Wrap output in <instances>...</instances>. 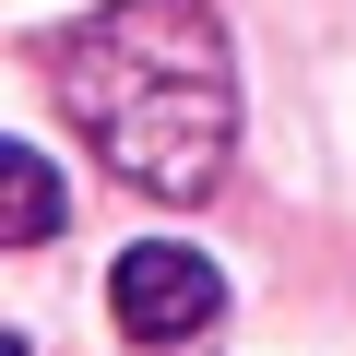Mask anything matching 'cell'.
<instances>
[{"mask_svg": "<svg viewBox=\"0 0 356 356\" xmlns=\"http://www.w3.org/2000/svg\"><path fill=\"white\" fill-rule=\"evenodd\" d=\"M60 107L154 202H202L238 143V60L202 0H107L60 48Z\"/></svg>", "mask_w": 356, "mask_h": 356, "instance_id": "obj_1", "label": "cell"}, {"mask_svg": "<svg viewBox=\"0 0 356 356\" xmlns=\"http://www.w3.org/2000/svg\"><path fill=\"white\" fill-rule=\"evenodd\" d=\"M107 309H119L131 344H191V332L226 309V273H214L202 250H178V238H143V250H119Z\"/></svg>", "mask_w": 356, "mask_h": 356, "instance_id": "obj_2", "label": "cell"}, {"mask_svg": "<svg viewBox=\"0 0 356 356\" xmlns=\"http://www.w3.org/2000/svg\"><path fill=\"white\" fill-rule=\"evenodd\" d=\"M0 238H13V250H48L60 238V178H48L36 143H0Z\"/></svg>", "mask_w": 356, "mask_h": 356, "instance_id": "obj_3", "label": "cell"}]
</instances>
